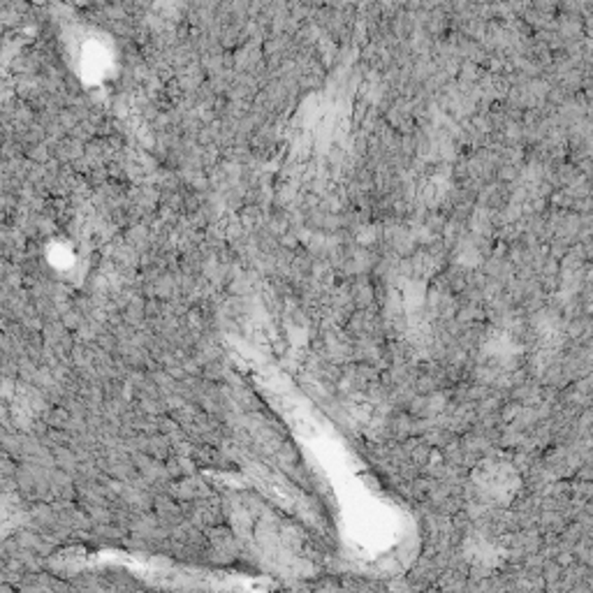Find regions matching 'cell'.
I'll list each match as a JSON object with an SVG mask.
<instances>
[{
	"label": "cell",
	"mask_w": 593,
	"mask_h": 593,
	"mask_svg": "<svg viewBox=\"0 0 593 593\" xmlns=\"http://www.w3.org/2000/svg\"><path fill=\"white\" fill-rule=\"evenodd\" d=\"M589 14H593V0H591V12H589Z\"/></svg>",
	"instance_id": "1"
}]
</instances>
